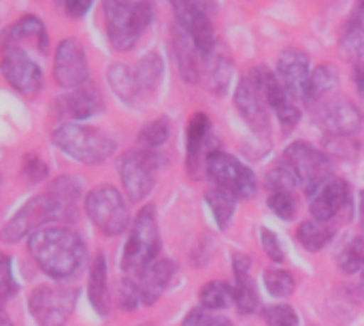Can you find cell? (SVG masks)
Wrapping results in <instances>:
<instances>
[{"mask_svg":"<svg viewBox=\"0 0 364 326\" xmlns=\"http://www.w3.org/2000/svg\"><path fill=\"white\" fill-rule=\"evenodd\" d=\"M173 53H175V60H177V66H179L183 81H188V83L200 81L205 58L198 53L188 30H183L177 23H175V32H173Z\"/></svg>","mask_w":364,"mask_h":326,"instance_id":"19","label":"cell"},{"mask_svg":"<svg viewBox=\"0 0 364 326\" xmlns=\"http://www.w3.org/2000/svg\"><path fill=\"white\" fill-rule=\"evenodd\" d=\"M363 286H364V275H363Z\"/></svg>","mask_w":364,"mask_h":326,"instance_id":"52","label":"cell"},{"mask_svg":"<svg viewBox=\"0 0 364 326\" xmlns=\"http://www.w3.org/2000/svg\"><path fill=\"white\" fill-rule=\"evenodd\" d=\"M264 286H267V290H269L271 297L286 299V297H290L294 293L296 282L284 269H269V271H264Z\"/></svg>","mask_w":364,"mask_h":326,"instance_id":"33","label":"cell"},{"mask_svg":"<svg viewBox=\"0 0 364 326\" xmlns=\"http://www.w3.org/2000/svg\"><path fill=\"white\" fill-rule=\"evenodd\" d=\"M117 297H119V305H122L124 310H134V307L141 303L139 286H136V282H132V280H124V282L119 284Z\"/></svg>","mask_w":364,"mask_h":326,"instance_id":"42","label":"cell"},{"mask_svg":"<svg viewBox=\"0 0 364 326\" xmlns=\"http://www.w3.org/2000/svg\"><path fill=\"white\" fill-rule=\"evenodd\" d=\"M87 299L100 316L109 314L111 301H109V288H107V261L102 254H98L92 263L90 280H87Z\"/></svg>","mask_w":364,"mask_h":326,"instance_id":"22","label":"cell"},{"mask_svg":"<svg viewBox=\"0 0 364 326\" xmlns=\"http://www.w3.org/2000/svg\"><path fill=\"white\" fill-rule=\"evenodd\" d=\"M262 318H264L267 326H299V314L286 303L264 307Z\"/></svg>","mask_w":364,"mask_h":326,"instance_id":"37","label":"cell"},{"mask_svg":"<svg viewBox=\"0 0 364 326\" xmlns=\"http://www.w3.org/2000/svg\"><path fill=\"white\" fill-rule=\"evenodd\" d=\"M264 186L271 192H292L301 184H299V177L294 175V171L290 167H286L284 162H279L273 171H269Z\"/></svg>","mask_w":364,"mask_h":326,"instance_id":"35","label":"cell"},{"mask_svg":"<svg viewBox=\"0 0 364 326\" xmlns=\"http://www.w3.org/2000/svg\"><path fill=\"white\" fill-rule=\"evenodd\" d=\"M183 326H232L230 320L222 318V316H213V312L205 310V307H196L192 310L186 320H183Z\"/></svg>","mask_w":364,"mask_h":326,"instance_id":"40","label":"cell"},{"mask_svg":"<svg viewBox=\"0 0 364 326\" xmlns=\"http://www.w3.org/2000/svg\"><path fill=\"white\" fill-rule=\"evenodd\" d=\"M154 19L149 0H105V28L109 43L119 49H132Z\"/></svg>","mask_w":364,"mask_h":326,"instance_id":"2","label":"cell"},{"mask_svg":"<svg viewBox=\"0 0 364 326\" xmlns=\"http://www.w3.org/2000/svg\"><path fill=\"white\" fill-rule=\"evenodd\" d=\"M17 293V282L13 278V263L6 254H0V303L9 301Z\"/></svg>","mask_w":364,"mask_h":326,"instance_id":"39","label":"cell"},{"mask_svg":"<svg viewBox=\"0 0 364 326\" xmlns=\"http://www.w3.org/2000/svg\"><path fill=\"white\" fill-rule=\"evenodd\" d=\"M260 243H262V250L267 252V256L273 263H282L284 261V250H282L279 239L275 237V233L271 228H260Z\"/></svg>","mask_w":364,"mask_h":326,"instance_id":"43","label":"cell"},{"mask_svg":"<svg viewBox=\"0 0 364 326\" xmlns=\"http://www.w3.org/2000/svg\"><path fill=\"white\" fill-rule=\"evenodd\" d=\"M232 267H235V275H243V273H250L252 261H250L247 256H243V254H235Z\"/></svg>","mask_w":364,"mask_h":326,"instance_id":"47","label":"cell"},{"mask_svg":"<svg viewBox=\"0 0 364 326\" xmlns=\"http://www.w3.org/2000/svg\"><path fill=\"white\" fill-rule=\"evenodd\" d=\"M28 252L43 273L53 280H68L83 265L85 243L68 226L49 224L28 237Z\"/></svg>","mask_w":364,"mask_h":326,"instance_id":"1","label":"cell"},{"mask_svg":"<svg viewBox=\"0 0 364 326\" xmlns=\"http://www.w3.org/2000/svg\"><path fill=\"white\" fill-rule=\"evenodd\" d=\"M235 278H237V284L232 288H235V305H237V310L241 314H254L260 307V297H258L254 280L250 278V273L235 275Z\"/></svg>","mask_w":364,"mask_h":326,"instance_id":"31","label":"cell"},{"mask_svg":"<svg viewBox=\"0 0 364 326\" xmlns=\"http://www.w3.org/2000/svg\"><path fill=\"white\" fill-rule=\"evenodd\" d=\"M0 70L11 88L26 96H34L43 85V70L41 66L19 47L2 49Z\"/></svg>","mask_w":364,"mask_h":326,"instance_id":"11","label":"cell"},{"mask_svg":"<svg viewBox=\"0 0 364 326\" xmlns=\"http://www.w3.org/2000/svg\"><path fill=\"white\" fill-rule=\"evenodd\" d=\"M77 295L75 288L43 284L28 297V312L38 326H64L75 310Z\"/></svg>","mask_w":364,"mask_h":326,"instance_id":"8","label":"cell"},{"mask_svg":"<svg viewBox=\"0 0 364 326\" xmlns=\"http://www.w3.org/2000/svg\"><path fill=\"white\" fill-rule=\"evenodd\" d=\"M350 201V186L343 179L331 177L324 182L314 194H311V205L309 214L318 222H331Z\"/></svg>","mask_w":364,"mask_h":326,"instance_id":"16","label":"cell"},{"mask_svg":"<svg viewBox=\"0 0 364 326\" xmlns=\"http://www.w3.org/2000/svg\"><path fill=\"white\" fill-rule=\"evenodd\" d=\"M0 326H13L11 325V320H9V314H6L4 307H2V303H0Z\"/></svg>","mask_w":364,"mask_h":326,"instance_id":"49","label":"cell"},{"mask_svg":"<svg viewBox=\"0 0 364 326\" xmlns=\"http://www.w3.org/2000/svg\"><path fill=\"white\" fill-rule=\"evenodd\" d=\"M190 9L203 13V15H213L218 11V0H183Z\"/></svg>","mask_w":364,"mask_h":326,"instance_id":"46","label":"cell"},{"mask_svg":"<svg viewBox=\"0 0 364 326\" xmlns=\"http://www.w3.org/2000/svg\"><path fill=\"white\" fill-rule=\"evenodd\" d=\"M158 254H160V235H158L156 209L154 205H145L136 214L130 235L126 239L122 269L139 273L147 265L158 261Z\"/></svg>","mask_w":364,"mask_h":326,"instance_id":"4","label":"cell"},{"mask_svg":"<svg viewBox=\"0 0 364 326\" xmlns=\"http://www.w3.org/2000/svg\"><path fill=\"white\" fill-rule=\"evenodd\" d=\"M209 130L211 122L207 113H194L188 126V167L190 171H196L203 158V152L209 143Z\"/></svg>","mask_w":364,"mask_h":326,"instance_id":"24","label":"cell"},{"mask_svg":"<svg viewBox=\"0 0 364 326\" xmlns=\"http://www.w3.org/2000/svg\"><path fill=\"white\" fill-rule=\"evenodd\" d=\"M162 73H164V64H162V58L156 51H149L139 60V64L134 68V77H136V83H139L143 96L154 94L158 90Z\"/></svg>","mask_w":364,"mask_h":326,"instance_id":"26","label":"cell"},{"mask_svg":"<svg viewBox=\"0 0 364 326\" xmlns=\"http://www.w3.org/2000/svg\"><path fill=\"white\" fill-rule=\"evenodd\" d=\"M235 303V288L226 282H209L200 290V307L209 312L228 310Z\"/></svg>","mask_w":364,"mask_h":326,"instance_id":"30","label":"cell"},{"mask_svg":"<svg viewBox=\"0 0 364 326\" xmlns=\"http://www.w3.org/2000/svg\"><path fill=\"white\" fill-rule=\"evenodd\" d=\"M360 13L364 15V0H360Z\"/></svg>","mask_w":364,"mask_h":326,"instance_id":"51","label":"cell"},{"mask_svg":"<svg viewBox=\"0 0 364 326\" xmlns=\"http://www.w3.org/2000/svg\"><path fill=\"white\" fill-rule=\"evenodd\" d=\"M339 267L343 273H358L364 269V235L354 237L339 256Z\"/></svg>","mask_w":364,"mask_h":326,"instance_id":"36","label":"cell"},{"mask_svg":"<svg viewBox=\"0 0 364 326\" xmlns=\"http://www.w3.org/2000/svg\"><path fill=\"white\" fill-rule=\"evenodd\" d=\"M235 105L241 113V117L247 122V126L254 130V135L258 137H267L269 135V111H267V100L260 94L256 81L252 77L241 79V83L237 85L235 92Z\"/></svg>","mask_w":364,"mask_h":326,"instance_id":"15","label":"cell"},{"mask_svg":"<svg viewBox=\"0 0 364 326\" xmlns=\"http://www.w3.org/2000/svg\"><path fill=\"white\" fill-rule=\"evenodd\" d=\"M282 162L294 171V175L299 177V184L309 194H314L324 182H328L333 173L331 158L322 149H316L314 145L305 141H296L288 145V149L282 156Z\"/></svg>","mask_w":364,"mask_h":326,"instance_id":"7","label":"cell"},{"mask_svg":"<svg viewBox=\"0 0 364 326\" xmlns=\"http://www.w3.org/2000/svg\"><path fill=\"white\" fill-rule=\"evenodd\" d=\"M107 81H109L113 94H115L122 102H126V105H136V102L141 100V96H143L141 88H139V83H136L134 70L128 68V66L122 64V62H115V64L109 66V70H107Z\"/></svg>","mask_w":364,"mask_h":326,"instance_id":"21","label":"cell"},{"mask_svg":"<svg viewBox=\"0 0 364 326\" xmlns=\"http://www.w3.org/2000/svg\"><path fill=\"white\" fill-rule=\"evenodd\" d=\"M85 214L92 224L107 237L122 235L130 224V214L119 190L113 186H98L85 196Z\"/></svg>","mask_w":364,"mask_h":326,"instance_id":"6","label":"cell"},{"mask_svg":"<svg viewBox=\"0 0 364 326\" xmlns=\"http://www.w3.org/2000/svg\"><path fill=\"white\" fill-rule=\"evenodd\" d=\"M60 220H66L62 205L49 192L38 194V196L28 199L19 207V211L2 226L0 239L4 243H17L23 237H30L34 231L49 226L51 222H60Z\"/></svg>","mask_w":364,"mask_h":326,"instance_id":"5","label":"cell"},{"mask_svg":"<svg viewBox=\"0 0 364 326\" xmlns=\"http://www.w3.org/2000/svg\"><path fill=\"white\" fill-rule=\"evenodd\" d=\"M269 207L282 220H292L299 211V201L294 199L292 192H271L269 194Z\"/></svg>","mask_w":364,"mask_h":326,"instance_id":"38","label":"cell"},{"mask_svg":"<svg viewBox=\"0 0 364 326\" xmlns=\"http://www.w3.org/2000/svg\"><path fill=\"white\" fill-rule=\"evenodd\" d=\"M316 122L331 137H352L360 128L363 115L350 100H328L318 107Z\"/></svg>","mask_w":364,"mask_h":326,"instance_id":"14","label":"cell"},{"mask_svg":"<svg viewBox=\"0 0 364 326\" xmlns=\"http://www.w3.org/2000/svg\"><path fill=\"white\" fill-rule=\"evenodd\" d=\"M275 113H277V117H279V124H282L284 135H290V132H292V128H296V124L301 122V111L296 109V105H294V102L284 105V107H282V109H277Z\"/></svg>","mask_w":364,"mask_h":326,"instance_id":"44","label":"cell"},{"mask_svg":"<svg viewBox=\"0 0 364 326\" xmlns=\"http://www.w3.org/2000/svg\"><path fill=\"white\" fill-rule=\"evenodd\" d=\"M339 88V73L328 66V64H320L314 68L311 77H309V90H307V100H324L326 96L335 94Z\"/></svg>","mask_w":364,"mask_h":326,"instance_id":"27","label":"cell"},{"mask_svg":"<svg viewBox=\"0 0 364 326\" xmlns=\"http://www.w3.org/2000/svg\"><path fill=\"white\" fill-rule=\"evenodd\" d=\"M23 43H32L41 53H47L49 36H47L43 21L36 15H23L19 21L9 26L0 36L2 49H6V47H19L21 49Z\"/></svg>","mask_w":364,"mask_h":326,"instance_id":"17","label":"cell"},{"mask_svg":"<svg viewBox=\"0 0 364 326\" xmlns=\"http://www.w3.org/2000/svg\"><path fill=\"white\" fill-rule=\"evenodd\" d=\"M62 4L68 17H83L90 11L92 0H62Z\"/></svg>","mask_w":364,"mask_h":326,"instance_id":"45","label":"cell"},{"mask_svg":"<svg viewBox=\"0 0 364 326\" xmlns=\"http://www.w3.org/2000/svg\"><path fill=\"white\" fill-rule=\"evenodd\" d=\"M354 79H356V88L364 98V68H354Z\"/></svg>","mask_w":364,"mask_h":326,"instance_id":"48","label":"cell"},{"mask_svg":"<svg viewBox=\"0 0 364 326\" xmlns=\"http://www.w3.org/2000/svg\"><path fill=\"white\" fill-rule=\"evenodd\" d=\"M230 77H232V62H230V58H226L224 53H218V51H213L211 56L205 58L200 79L207 81V88L213 94L222 96L226 92L228 83H230Z\"/></svg>","mask_w":364,"mask_h":326,"instance_id":"23","label":"cell"},{"mask_svg":"<svg viewBox=\"0 0 364 326\" xmlns=\"http://www.w3.org/2000/svg\"><path fill=\"white\" fill-rule=\"evenodd\" d=\"M205 162H207V173L213 186L228 190L237 199H252L256 194V188H258L256 175L252 173L250 167H245L235 156L213 149L207 154Z\"/></svg>","mask_w":364,"mask_h":326,"instance_id":"9","label":"cell"},{"mask_svg":"<svg viewBox=\"0 0 364 326\" xmlns=\"http://www.w3.org/2000/svg\"><path fill=\"white\" fill-rule=\"evenodd\" d=\"M275 77L279 79L282 88L286 90V94L290 98L307 100L311 68H309V58H307L305 51H301L296 47L284 49L282 56H279V60H277V73H275Z\"/></svg>","mask_w":364,"mask_h":326,"instance_id":"13","label":"cell"},{"mask_svg":"<svg viewBox=\"0 0 364 326\" xmlns=\"http://www.w3.org/2000/svg\"><path fill=\"white\" fill-rule=\"evenodd\" d=\"M51 141L66 156L81 164L105 162L115 152V141L111 137L81 124H62L60 128L53 130Z\"/></svg>","mask_w":364,"mask_h":326,"instance_id":"3","label":"cell"},{"mask_svg":"<svg viewBox=\"0 0 364 326\" xmlns=\"http://www.w3.org/2000/svg\"><path fill=\"white\" fill-rule=\"evenodd\" d=\"M158 156L151 149H130L119 156L117 171L130 201H143L156 182Z\"/></svg>","mask_w":364,"mask_h":326,"instance_id":"10","label":"cell"},{"mask_svg":"<svg viewBox=\"0 0 364 326\" xmlns=\"http://www.w3.org/2000/svg\"><path fill=\"white\" fill-rule=\"evenodd\" d=\"M205 199H207V205H209L218 226L228 228V224L232 220V214L237 209V196L230 194L228 190L220 188V186H213L211 190H207Z\"/></svg>","mask_w":364,"mask_h":326,"instance_id":"28","label":"cell"},{"mask_svg":"<svg viewBox=\"0 0 364 326\" xmlns=\"http://www.w3.org/2000/svg\"><path fill=\"white\" fill-rule=\"evenodd\" d=\"M58 111L73 120H87L102 111V96L94 85H81L60 98Z\"/></svg>","mask_w":364,"mask_h":326,"instance_id":"20","label":"cell"},{"mask_svg":"<svg viewBox=\"0 0 364 326\" xmlns=\"http://www.w3.org/2000/svg\"><path fill=\"white\" fill-rule=\"evenodd\" d=\"M296 239L309 252H318L333 239V231L326 226V222H318V220L311 218V220H305V222L299 224Z\"/></svg>","mask_w":364,"mask_h":326,"instance_id":"29","label":"cell"},{"mask_svg":"<svg viewBox=\"0 0 364 326\" xmlns=\"http://www.w3.org/2000/svg\"><path fill=\"white\" fill-rule=\"evenodd\" d=\"M341 51L348 60L354 62V68H364V28L354 26L341 41Z\"/></svg>","mask_w":364,"mask_h":326,"instance_id":"34","label":"cell"},{"mask_svg":"<svg viewBox=\"0 0 364 326\" xmlns=\"http://www.w3.org/2000/svg\"><path fill=\"white\" fill-rule=\"evenodd\" d=\"M21 171H23L26 179H30V182H34V184H36V182H43V179L47 177V173H49L47 164H45L36 154H28V156L23 158Z\"/></svg>","mask_w":364,"mask_h":326,"instance_id":"41","label":"cell"},{"mask_svg":"<svg viewBox=\"0 0 364 326\" xmlns=\"http://www.w3.org/2000/svg\"><path fill=\"white\" fill-rule=\"evenodd\" d=\"M90 75L87 58L79 41L75 38H64L55 47V60H53V77L60 88L66 90H77L85 85Z\"/></svg>","mask_w":364,"mask_h":326,"instance_id":"12","label":"cell"},{"mask_svg":"<svg viewBox=\"0 0 364 326\" xmlns=\"http://www.w3.org/2000/svg\"><path fill=\"white\" fill-rule=\"evenodd\" d=\"M171 137V122L166 117H158L154 122H149L147 126L141 128L139 132V143L143 149H156L160 145H164Z\"/></svg>","mask_w":364,"mask_h":326,"instance_id":"32","label":"cell"},{"mask_svg":"<svg viewBox=\"0 0 364 326\" xmlns=\"http://www.w3.org/2000/svg\"><path fill=\"white\" fill-rule=\"evenodd\" d=\"M175 263L166 261V258H158L151 265H147L143 271H139V293H141V303L145 305H154L162 293L166 290V286L171 284L173 275H175Z\"/></svg>","mask_w":364,"mask_h":326,"instance_id":"18","label":"cell"},{"mask_svg":"<svg viewBox=\"0 0 364 326\" xmlns=\"http://www.w3.org/2000/svg\"><path fill=\"white\" fill-rule=\"evenodd\" d=\"M49 194L62 205V209L66 214V220H75L77 205L81 201V186H79V182L75 177H70V175H62V177L51 182Z\"/></svg>","mask_w":364,"mask_h":326,"instance_id":"25","label":"cell"},{"mask_svg":"<svg viewBox=\"0 0 364 326\" xmlns=\"http://www.w3.org/2000/svg\"><path fill=\"white\" fill-rule=\"evenodd\" d=\"M360 224L364 226V190L360 192Z\"/></svg>","mask_w":364,"mask_h":326,"instance_id":"50","label":"cell"}]
</instances>
